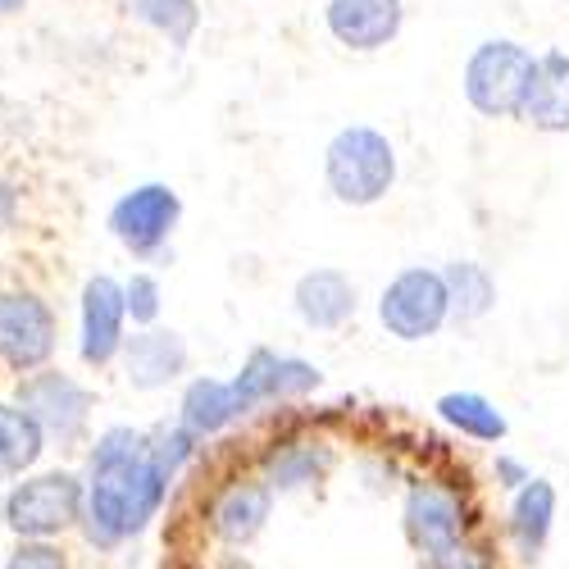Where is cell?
Listing matches in <instances>:
<instances>
[{"label": "cell", "instance_id": "1", "mask_svg": "<svg viewBox=\"0 0 569 569\" xmlns=\"http://www.w3.org/2000/svg\"><path fill=\"white\" fill-rule=\"evenodd\" d=\"M82 483L87 501L78 538L97 556H114L147 538L178 492V483L151 456V429H137V423H110L87 442Z\"/></svg>", "mask_w": 569, "mask_h": 569}, {"label": "cell", "instance_id": "2", "mask_svg": "<svg viewBox=\"0 0 569 569\" xmlns=\"http://www.w3.org/2000/svg\"><path fill=\"white\" fill-rule=\"evenodd\" d=\"M488 519L473 497L469 473L456 465H423L410 469L401 483V533L419 560H429L473 533H483Z\"/></svg>", "mask_w": 569, "mask_h": 569}, {"label": "cell", "instance_id": "3", "mask_svg": "<svg viewBox=\"0 0 569 569\" xmlns=\"http://www.w3.org/2000/svg\"><path fill=\"white\" fill-rule=\"evenodd\" d=\"M247 465L260 473V483L282 501V497H306L319 492L338 469V438L323 429L319 419L297 410H278L269 415L264 433L256 438Z\"/></svg>", "mask_w": 569, "mask_h": 569}, {"label": "cell", "instance_id": "4", "mask_svg": "<svg viewBox=\"0 0 569 569\" xmlns=\"http://www.w3.org/2000/svg\"><path fill=\"white\" fill-rule=\"evenodd\" d=\"M397 141L373 123H347L323 147V187L347 210H373L397 192Z\"/></svg>", "mask_w": 569, "mask_h": 569}, {"label": "cell", "instance_id": "5", "mask_svg": "<svg viewBox=\"0 0 569 569\" xmlns=\"http://www.w3.org/2000/svg\"><path fill=\"white\" fill-rule=\"evenodd\" d=\"M82 501H87L82 469L41 465L37 473L0 492V525L23 542H64L82 525Z\"/></svg>", "mask_w": 569, "mask_h": 569}, {"label": "cell", "instance_id": "6", "mask_svg": "<svg viewBox=\"0 0 569 569\" xmlns=\"http://www.w3.org/2000/svg\"><path fill=\"white\" fill-rule=\"evenodd\" d=\"M273 506H278V497L260 483V473L242 460V465L214 473V479L201 488L197 529L214 551L242 556L264 538L269 519H273Z\"/></svg>", "mask_w": 569, "mask_h": 569}, {"label": "cell", "instance_id": "7", "mask_svg": "<svg viewBox=\"0 0 569 569\" xmlns=\"http://www.w3.org/2000/svg\"><path fill=\"white\" fill-rule=\"evenodd\" d=\"M28 415L32 423L46 433V447L69 456V451H87L91 442V423H97V388L82 383L78 373L51 365V369H37L28 378H19L14 392H10Z\"/></svg>", "mask_w": 569, "mask_h": 569}, {"label": "cell", "instance_id": "8", "mask_svg": "<svg viewBox=\"0 0 569 569\" xmlns=\"http://www.w3.org/2000/svg\"><path fill=\"white\" fill-rule=\"evenodd\" d=\"M538 56L515 37H483L460 64V97L479 119H519Z\"/></svg>", "mask_w": 569, "mask_h": 569}, {"label": "cell", "instance_id": "9", "mask_svg": "<svg viewBox=\"0 0 569 569\" xmlns=\"http://www.w3.org/2000/svg\"><path fill=\"white\" fill-rule=\"evenodd\" d=\"M373 319L401 347H419V342L442 338L447 328H451V306H447L442 269L438 264H401L383 282V292H378Z\"/></svg>", "mask_w": 569, "mask_h": 569}, {"label": "cell", "instance_id": "10", "mask_svg": "<svg viewBox=\"0 0 569 569\" xmlns=\"http://www.w3.org/2000/svg\"><path fill=\"white\" fill-rule=\"evenodd\" d=\"M182 223V197L178 187L151 178V182H137L128 192L114 197L110 214H106V228L114 242L141 260V264H173V232Z\"/></svg>", "mask_w": 569, "mask_h": 569}, {"label": "cell", "instance_id": "11", "mask_svg": "<svg viewBox=\"0 0 569 569\" xmlns=\"http://www.w3.org/2000/svg\"><path fill=\"white\" fill-rule=\"evenodd\" d=\"M60 356V315L37 288H0V373L14 383Z\"/></svg>", "mask_w": 569, "mask_h": 569}, {"label": "cell", "instance_id": "12", "mask_svg": "<svg viewBox=\"0 0 569 569\" xmlns=\"http://www.w3.org/2000/svg\"><path fill=\"white\" fill-rule=\"evenodd\" d=\"M232 388L242 392L247 410L260 415H278V410H297L310 397L323 392V369L306 356L278 351V347H251L247 360L237 365Z\"/></svg>", "mask_w": 569, "mask_h": 569}, {"label": "cell", "instance_id": "13", "mask_svg": "<svg viewBox=\"0 0 569 569\" xmlns=\"http://www.w3.org/2000/svg\"><path fill=\"white\" fill-rule=\"evenodd\" d=\"M128 333H132V323L123 306V278L87 273L78 288V360L97 373L114 369Z\"/></svg>", "mask_w": 569, "mask_h": 569}, {"label": "cell", "instance_id": "14", "mask_svg": "<svg viewBox=\"0 0 569 569\" xmlns=\"http://www.w3.org/2000/svg\"><path fill=\"white\" fill-rule=\"evenodd\" d=\"M123 373V383L137 392V397H160L169 388H182L192 378V347L178 328H132L128 342H123V356L114 365Z\"/></svg>", "mask_w": 569, "mask_h": 569}, {"label": "cell", "instance_id": "15", "mask_svg": "<svg viewBox=\"0 0 569 569\" xmlns=\"http://www.w3.org/2000/svg\"><path fill=\"white\" fill-rule=\"evenodd\" d=\"M360 306H365L360 282L338 264H315L292 282V315L306 333H323V338L347 333L360 319Z\"/></svg>", "mask_w": 569, "mask_h": 569}, {"label": "cell", "instance_id": "16", "mask_svg": "<svg viewBox=\"0 0 569 569\" xmlns=\"http://www.w3.org/2000/svg\"><path fill=\"white\" fill-rule=\"evenodd\" d=\"M256 415L247 410L242 392L232 388V378H219V373H192L187 383L178 388V410H173V423H182L187 433L197 442H223L232 438L237 429H247Z\"/></svg>", "mask_w": 569, "mask_h": 569}, {"label": "cell", "instance_id": "17", "mask_svg": "<svg viewBox=\"0 0 569 569\" xmlns=\"http://www.w3.org/2000/svg\"><path fill=\"white\" fill-rule=\"evenodd\" d=\"M556 515H560V492L551 479L533 473V483H525L515 497H506L501 510V547L515 565H538L551 547L556 533Z\"/></svg>", "mask_w": 569, "mask_h": 569}, {"label": "cell", "instance_id": "18", "mask_svg": "<svg viewBox=\"0 0 569 569\" xmlns=\"http://www.w3.org/2000/svg\"><path fill=\"white\" fill-rule=\"evenodd\" d=\"M406 0H323V32L351 56H378L401 37Z\"/></svg>", "mask_w": 569, "mask_h": 569}, {"label": "cell", "instance_id": "19", "mask_svg": "<svg viewBox=\"0 0 569 569\" xmlns=\"http://www.w3.org/2000/svg\"><path fill=\"white\" fill-rule=\"evenodd\" d=\"M515 123L547 132V137L569 132V51H542L538 56L529 97H525V106H519Z\"/></svg>", "mask_w": 569, "mask_h": 569}, {"label": "cell", "instance_id": "20", "mask_svg": "<svg viewBox=\"0 0 569 569\" xmlns=\"http://www.w3.org/2000/svg\"><path fill=\"white\" fill-rule=\"evenodd\" d=\"M433 415H438V423L447 433H456V438H465V442H473V447H501L506 438H510V415L492 401V397H483V392H473V388H451V392H442L438 401H433Z\"/></svg>", "mask_w": 569, "mask_h": 569}, {"label": "cell", "instance_id": "21", "mask_svg": "<svg viewBox=\"0 0 569 569\" xmlns=\"http://www.w3.org/2000/svg\"><path fill=\"white\" fill-rule=\"evenodd\" d=\"M46 451L51 447H46V433L32 423V415L14 397H0V488L37 473Z\"/></svg>", "mask_w": 569, "mask_h": 569}, {"label": "cell", "instance_id": "22", "mask_svg": "<svg viewBox=\"0 0 569 569\" xmlns=\"http://www.w3.org/2000/svg\"><path fill=\"white\" fill-rule=\"evenodd\" d=\"M442 282H447V306L456 328H473L497 310V273L483 260H442Z\"/></svg>", "mask_w": 569, "mask_h": 569}, {"label": "cell", "instance_id": "23", "mask_svg": "<svg viewBox=\"0 0 569 569\" xmlns=\"http://www.w3.org/2000/svg\"><path fill=\"white\" fill-rule=\"evenodd\" d=\"M128 14L151 28L156 37H164L173 51H187L201 32V0H128Z\"/></svg>", "mask_w": 569, "mask_h": 569}, {"label": "cell", "instance_id": "24", "mask_svg": "<svg viewBox=\"0 0 569 569\" xmlns=\"http://www.w3.org/2000/svg\"><path fill=\"white\" fill-rule=\"evenodd\" d=\"M419 569H506V547L492 538V529H483L429 560H419Z\"/></svg>", "mask_w": 569, "mask_h": 569}, {"label": "cell", "instance_id": "25", "mask_svg": "<svg viewBox=\"0 0 569 569\" xmlns=\"http://www.w3.org/2000/svg\"><path fill=\"white\" fill-rule=\"evenodd\" d=\"M123 306L132 328H156L164 319V282L156 269H137L123 278Z\"/></svg>", "mask_w": 569, "mask_h": 569}, {"label": "cell", "instance_id": "26", "mask_svg": "<svg viewBox=\"0 0 569 569\" xmlns=\"http://www.w3.org/2000/svg\"><path fill=\"white\" fill-rule=\"evenodd\" d=\"M0 569H73V556L64 542H23L14 538L10 556Z\"/></svg>", "mask_w": 569, "mask_h": 569}, {"label": "cell", "instance_id": "27", "mask_svg": "<svg viewBox=\"0 0 569 569\" xmlns=\"http://www.w3.org/2000/svg\"><path fill=\"white\" fill-rule=\"evenodd\" d=\"M488 479L497 492L515 497L525 483H533V465L525 456H515V451H492V465H488Z\"/></svg>", "mask_w": 569, "mask_h": 569}, {"label": "cell", "instance_id": "28", "mask_svg": "<svg viewBox=\"0 0 569 569\" xmlns=\"http://www.w3.org/2000/svg\"><path fill=\"white\" fill-rule=\"evenodd\" d=\"M23 219V182L10 178V173H0V237L14 232Z\"/></svg>", "mask_w": 569, "mask_h": 569}, {"label": "cell", "instance_id": "29", "mask_svg": "<svg viewBox=\"0 0 569 569\" xmlns=\"http://www.w3.org/2000/svg\"><path fill=\"white\" fill-rule=\"evenodd\" d=\"M23 10H28V0H0V23L14 19V14H23Z\"/></svg>", "mask_w": 569, "mask_h": 569}, {"label": "cell", "instance_id": "30", "mask_svg": "<svg viewBox=\"0 0 569 569\" xmlns=\"http://www.w3.org/2000/svg\"><path fill=\"white\" fill-rule=\"evenodd\" d=\"M228 569H256V565H242V560H232V565H228Z\"/></svg>", "mask_w": 569, "mask_h": 569}]
</instances>
